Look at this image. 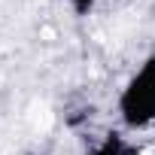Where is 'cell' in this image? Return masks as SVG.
Listing matches in <instances>:
<instances>
[{
    "instance_id": "cell-1",
    "label": "cell",
    "mask_w": 155,
    "mask_h": 155,
    "mask_svg": "<svg viewBox=\"0 0 155 155\" xmlns=\"http://www.w3.org/2000/svg\"><path fill=\"white\" fill-rule=\"evenodd\" d=\"M122 113L125 122L134 128L155 125V58L137 70L131 85L122 94Z\"/></svg>"
}]
</instances>
